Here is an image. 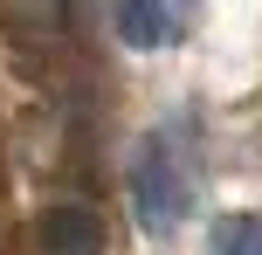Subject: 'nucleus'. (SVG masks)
Here are the masks:
<instances>
[{
  "label": "nucleus",
  "mask_w": 262,
  "mask_h": 255,
  "mask_svg": "<svg viewBox=\"0 0 262 255\" xmlns=\"http://www.w3.org/2000/svg\"><path fill=\"white\" fill-rule=\"evenodd\" d=\"M186 200H193V187H186L180 145H172V131H152L138 145V159H131V207H138V228L145 235H172L180 214H186Z\"/></svg>",
  "instance_id": "1"
},
{
  "label": "nucleus",
  "mask_w": 262,
  "mask_h": 255,
  "mask_svg": "<svg viewBox=\"0 0 262 255\" xmlns=\"http://www.w3.org/2000/svg\"><path fill=\"white\" fill-rule=\"evenodd\" d=\"M214 255H262V221L255 214H228L214 228Z\"/></svg>",
  "instance_id": "4"
},
{
  "label": "nucleus",
  "mask_w": 262,
  "mask_h": 255,
  "mask_svg": "<svg viewBox=\"0 0 262 255\" xmlns=\"http://www.w3.org/2000/svg\"><path fill=\"white\" fill-rule=\"evenodd\" d=\"M41 255H104V228L90 207H49L41 214Z\"/></svg>",
  "instance_id": "2"
},
{
  "label": "nucleus",
  "mask_w": 262,
  "mask_h": 255,
  "mask_svg": "<svg viewBox=\"0 0 262 255\" xmlns=\"http://www.w3.org/2000/svg\"><path fill=\"white\" fill-rule=\"evenodd\" d=\"M118 35L131 41V49H159V41H172L166 0H118Z\"/></svg>",
  "instance_id": "3"
}]
</instances>
